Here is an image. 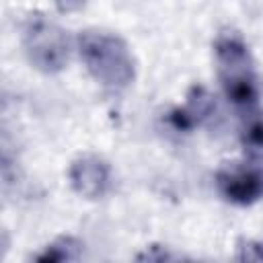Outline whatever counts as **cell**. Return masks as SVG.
<instances>
[{"instance_id":"9","label":"cell","mask_w":263,"mask_h":263,"mask_svg":"<svg viewBox=\"0 0 263 263\" xmlns=\"http://www.w3.org/2000/svg\"><path fill=\"white\" fill-rule=\"evenodd\" d=\"M140 261H177V259H183L181 253H175L171 249H164L160 245H152L150 249H146L144 253L138 255Z\"/></svg>"},{"instance_id":"4","label":"cell","mask_w":263,"mask_h":263,"mask_svg":"<svg viewBox=\"0 0 263 263\" xmlns=\"http://www.w3.org/2000/svg\"><path fill=\"white\" fill-rule=\"evenodd\" d=\"M218 191L236 205H251L263 197V154H245V160L226 164L216 175Z\"/></svg>"},{"instance_id":"10","label":"cell","mask_w":263,"mask_h":263,"mask_svg":"<svg viewBox=\"0 0 263 263\" xmlns=\"http://www.w3.org/2000/svg\"><path fill=\"white\" fill-rule=\"evenodd\" d=\"M86 2H88V0H53L55 8H58L60 12H64V14H72V12L82 10V8L86 6Z\"/></svg>"},{"instance_id":"3","label":"cell","mask_w":263,"mask_h":263,"mask_svg":"<svg viewBox=\"0 0 263 263\" xmlns=\"http://www.w3.org/2000/svg\"><path fill=\"white\" fill-rule=\"evenodd\" d=\"M23 51L35 70L55 74L68 62L70 41L55 21L41 12H31L23 23Z\"/></svg>"},{"instance_id":"5","label":"cell","mask_w":263,"mask_h":263,"mask_svg":"<svg viewBox=\"0 0 263 263\" xmlns=\"http://www.w3.org/2000/svg\"><path fill=\"white\" fill-rule=\"evenodd\" d=\"M68 179L72 189L86 199H99L111 189V168L97 154L78 156L70 164Z\"/></svg>"},{"instance_id":"6","label":"cell","mask_w":263,"mask_h":263,"mask_svg":"<svg viewBox=\"0 0 263 263\" xmlns=\"http://www.w3.org/2000/svg\"><path fill=\"white\" fill-rule=\"evenodd\" d=\"M214 109H216V103L212 95L201 86H193L191 92L187 95V103L181 109L173 111L171 121L177 129H191L203 123L205 119H210Z\"/></svg>"},{"instance_id":"8","label":"cell","mask_w":263,"mask_h":263,"mask_svg":"<svg viewBox=\"0 0 263 263\" xmlns=\"http://www.w3.org/2000/svg\"><path fill=\"white\" fill-rule=\"evenodd\" d=\"M236 261H263V242L255 238L240 240L236 245Z\"/></svg>"},{"instance_id":"1","label":"cell","mask_w":263,"mask_h":263,"mask_svg":"<svg viewBox=\"0 0 263 263\" xmlns=\"http://www.w3.org/2000/svg\"><path fill=\"white\" fill-rule=\"evenodd\" d=\"M216 70L224 95L240 111V115L257 111L261 99V82L247 43L236 33H224L214 43Z\"/></svg>"},{"instance_id":"7","label":"cell","mask_w":263,"mask_h":263,"mask_svg":"<svg viewBox=\"0 0 263 263\" xmlns=\"http://www.w3.org/2000/svg\"><path fill=\"white\" fill-rule=\"evenodd\" d=\"M82 242L76 236H58L49 245L43 247L41 253L35 255V261L39 263H66V261H78L82 257Z\"/></svg>"},{"instance_id":"2","label":"cell","mask_w":263,"mask_h":263,"mask_svg":"<svg viewBox=\"0 0 263 263\" xmlns=\"http://www.w3.org/2000/svg\"><path fill=\"white\" fill-rule=\"evenodd\" d=\"M78 53L90 76L107 90H123L134 82L136 64L127 43L107 31H82Z\"/></svg>"}]
</instances>
